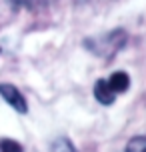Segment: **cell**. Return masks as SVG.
<instances>
[{
  "label": "cell",
  "instance_id": "1",
  "mask_svg": "<svg viewBox=\"0 0 146 152\" xmlns=\"http://www.w3.org/2000/svg\"><path fill=\"white\" fill-rule=\"evenodd\" d=\"M98 42V48H92V52L100 54V56H112L114 52H118L126 42V32L124 30H112L110 34L94 40Z\"/></svg>",
  "mask_w": 146,
  "mask_h": 152
},
{
  "label": "cell",
  "instance_id": "2",
  "mask_svg": "<svg viewBox=\"0 0 146 152\" xmlns=\"http://www.w3.org/2000/svg\"><path fill=\"white\" fill-rule=\"evenodd\" d=\"M0 96L4 98V102H8L10 106L14 108L16 112H20V114L28 112L26 98L22 96V92L18 90L14 84H0Z\"/></svg>",
  "mask_w": 146,
  "mask_h": 152
},
{
  "label": "cell",
  "instance_id": "3",
  "mask_svg": "<svg viewBox=\"0 0 146 152\" xmlns=\"http://www.w3.org/2000/svg\"><path fill=\"white\" fill-rule=\"evenodd\" d=\"M94 98L98 100L100 104H112L116 98V92L110 88V84H108V80H102L100 78L98 82L94 84Z\"/></svg>",
  "mask_w": 146,
  "mask_h": 152
},
{
  "label": "cell",
  "instance_id": "4",
  "mask_svg": "<svg viewBox=\"0 0 146 152\" xmlns=\"http://www.w3.org/2000/svg\"><path fill=\"white\" fill-rule=\"evenodd\" d=\"M108 84H110V88H112L116 94H120V92L128 90V86H130V78H128L126 72L118 70V72H114V74L108 78Z\"/></svg>",
  "mask_w": 146,
  "mask_h": 152
},
{
  "label": "cell",
  "instance_id": "5",
  "mask_svg": "<svg viewBox=\"0 0 146 152\" xmlns=\"http://www.w3.org/2000/svg\"><path fill=\"white\" fill-rule=\"evenodd\" d=\"M124 152H146V136H134L128 140Z\"/></svg>",
  "mask_w": 146,
  "mask_h": 152
},
{
  "label": "cell",
  "instance_id": "6",
  "mask_svg": "<svg viewBox=\"0 0 146 152\" xmlns=\"http://www.w3.org/2000/svg\"><path fill=\"white\" fill-rule=\"evenodd\" d=\"M52 152H78L68 138H56L52 142Z\"/></svg>",
  "mask_w": 146,
  "mask_h": 152
},
{
  "label": "cell",
  "instance_id": "7",
  "mask_svg": "<svg viewBox=\"0 0 146 152\" xmlns=\"http://www.w3.org/2000/svg\"><path fill=\"white\" fill-rule=\"evenodd\" d=\"M0 152H22V146L16 140L4 138V140H0Z\"/></svg>",
  "mask_w": 146,
  "mask_h": 152
}]
</instances>
